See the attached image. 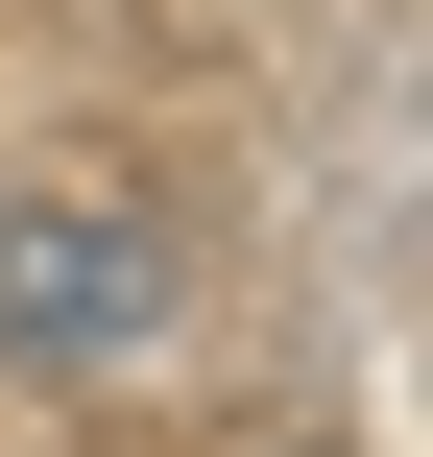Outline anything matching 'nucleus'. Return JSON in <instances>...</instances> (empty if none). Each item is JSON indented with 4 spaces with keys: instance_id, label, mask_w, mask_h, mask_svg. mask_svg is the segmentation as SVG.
Returning a JSON list of instances; mask_svg holds the SVG:
<instances>
[{
    "instance_id": "f257e3e1",
    "label": "nucleus",
    "mask_w": 433,
    "mask_h": 457,
    "mask_svg": "<svg viewBox=\"0 0 433 457\" xmlns=\"http://www.w3.org/2000/svg\"><path fill=\"white\" fill-rule=\"evenodd\" d=\"M145 313H169V241L121 193H24L0 217V361H121Z\"/></svg>"
}]
</instances>
